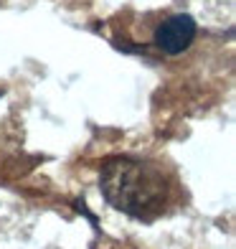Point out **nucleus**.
<instances>
[{
  "mask_svg": "<svg viewBox=\"0 0 236 249\" xmlns=\"http://www.w3.org/2000/svg\"><path fill=\"white\" fill-rule=\"evenodd\" d=\"M196 33H198L196 18L188 13H178V16L165 18L155 28V46L168 56H178L190 49V43L196 41Z\"/></svg>",
  "mask_w": 236,
  "mask_h": 249,
  "instance_id": "obj_2",
  "label": "nucleus"
},
{
  "mask_svg": "<svg viewBox=\"0 0 236 249\" xmlns=\"http://www.w3.org/2000/svg\"><path fill=\"white\" fill-rule=\"evenodd\" d=\"M99 191L112 209L152 221L170 201V183L160 165L130 155L107 158L99 168Z\"/></svg>",
  "mask_w": 236,
  "mask_h": 249,
  "instance_id": "obj_1",
  "label": "nucleus"
},
{
  "mask_svg": "<svg viewBox=\"0 0 236 249\" xmlns=\"http://www.w3.org/2000/svg\"><path fill=\"white\" fill-rule=\"evenodd\" d=\"M74 206H76V211H82L84 216H86L89 221H92V226H94V229H99V221H97V216H94V213H92V211L86 209V203H84V201H76Z\"/></svg>",
  "mask_w": 236,
  "mask_h": 249,
  "instance_id": "obj_3",
  "label": "nucleus"
}]
</instances>
